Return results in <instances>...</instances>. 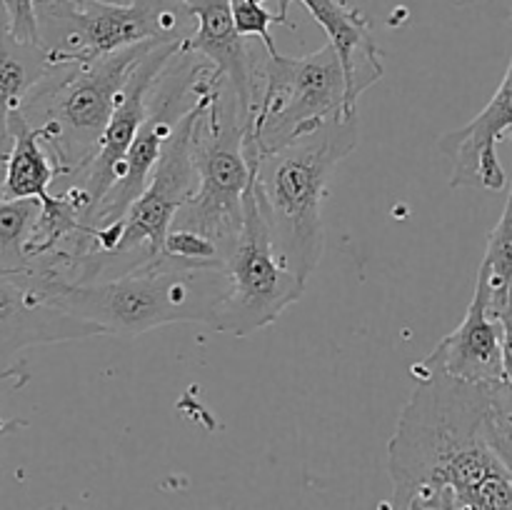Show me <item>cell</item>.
<instances>
[{"label": "cell", "instance_id": "1", "mask_svg": "<svg viewBox=\"0 0 512 510\" xmlns=\"http://www.w3.org/2000/svg\"><path fill=\"white\" fill-rule=\"evenodd\" d=\"M415 388L388 445L393 500L448 490L455 510H512V473L488 433L490 388L410 368Z\"/></svg>", "mask_w": 512, "mask_h": 510}, {"label": "cell", "instance_id": "2", "mask_svg": "<svg viewBox=\"0 0 512 510\" xmlns=\"http://www.w3.org/2000/svg\"><path fill=\"white\" fill-rule=\"evenodd\" d=\"M30 268L45 298L98 325L103 335H140L175 323L210 325L225 288L223 263L185 265L165 255L90 283H70L35 260Z\"/></svg>", "mask_w": 512, "mask_h": 510}, {"label": "cell", "instance_id": "3", "mask_svg": "<svg viewBox=\"0 0 512 510\" xmlns=\"http://www.w3.org/2000/svg\"><path fill=\"white\" fill-rule=\"evenodd\" d=\"M358 115L325 120L250 168L270 243L285 268L308 283L325 248L323 200L340 160L358 148Z\"/></svg>", "mask_w": 512, "mask_h": 510}, {"label": "cell", "instance_id": "4", "mask_svg": "<svg viewBox=\"0 0 512 510\" xmlns=\"http://www.w3.org/2000/svg\"><path fill=\"white\" fill-rule=\"evenodd\" d=\"M153 43L130 45L85 65H48V73L30 90L20 113L43 133L58 178H73L93 158L130 73Z\"/></svg>", "mask_w": 512, "mask_h": 510}, {"label": "cell", "instance_id": "5", "mask_svg": "<svg viewBox=\"0 0 512 510\" xmlns=\"http://www.w3.org/2000/svg\"><path fill=\"white\" fill-rule=\"evenodd\" d=\"M245 108L228 80L213 70L200 100L193 125L195 193L175 213L170 228H188L230 250L243 228V200L250 185V163L245 158Z\"/></svg>", "mask_w": 512, "mask_h": 510}, {"label": "cell", "instance_id": "6", "mask_svg": "<svg viewBox=\"0 0 512 510\" xmlns=\"http://www.w3.org/2000/svg\"><path fill=\"white\" fill-rule=\"evenodd\" d=\"M345 115V73L333 45L293 58L265 53L258 60V88L245 115V158L250 168L305 130Z\"/></svg>", "mask_w": 512, "mask_h": 510}, {"label": "cell", "instance_id": "7", "mask_svg": "<svg viewBox=\"0 0 512 510\" xmlns=\"http://www.w3.org/2000/svg\"><path fill=\"white\" fill-rule=\"evenodd\" d=\"M35 20L48 65H85L153 40L185 43L195 30L185 0H38Z\"/></svg>", "mask_w": 512, "mask_h": 510}, {"label": "cell", "instance_id": "8", "mask_svg": "<svg viewBox=\"0 0 512 510\" xmlns=\"http://www.w3.org/2000/svg\"><path fill=\"white\" fill-rule=\"evenodd\" d=\"M223 298L215 308L210 328L245 338L273 323L288 305L300 300V283L283 265L270 243L260 205L248 185L243 200V228L223 255Z\"/></svg>", "mask_w": 512, "mask_h": 510}, {"label": "cell", "instance_id": "9", "mask_svg": "<svg viewBox=\"0 0 512 510\" xmlns=\"http://www.w3.org/2000/svg\"><path fill=\"white\" fill-rule=\"evenodd\" d=\"M183 45L185 43H178V40H163V43L150 45L148 53L138 60V65H135L133 73H130L123 98H120L110 123L105 125L103 135H100L93 158L73 175L75 180L70 185L83 188L90 198L88 225L90 220H93L98 205L103 203L108 190L113 188L115 180H118L120 163H123L130 143L135 140L140 123H143L145 115H148V100L150 93H153L155 80H158V75L163 73L165 65L170 63V58H173Z\"/></svg>", "mask_w": 512, "mask_h": 510}, {"label": "cell", "instance_id": "10", "mask_svg": "<svg viewBox=\"0 0 512 510\" xmlns=\"http://www.w3.org/2000/svg\"><path fill=\"white\" fill-rule=\"evenodd\" d=\"M100 333L98 325L65 313L35 285L33 268L0 273V370L30 345L70 343Z\"/></svg>", "mask_w": 512, "mask_h": 510}, {"label": "cell", "instance_id": "11", "mask_svg": "<svg viewBox=\"0 0 512 510\" xmlns=\"http://www.w3.org/2000/svg\"><path fill=\"white\" fill-rule=\"evenodd\" d=\"M512 20V15H510ZM512 128V55L505 78L490 103L458 130L438 140V148L453 163V188L503 190L508 178L498 158V143Z\"/></svg>", "mask_w": 512, "mask_h": 510}, {"label": "cell", "instance_id": "12", "mask_svg": "<svg viewBox=\"0 0 512 510\" xmlns=\"http://www.w3.org/2000/svg\"><path fill=\"white\" fill-rule=\"evenodd\" d=\"M418 365L475 385L505 383L503 345H500L498 315L490 308V290L485 275L478 273L475 293L463 323L445 335L433 353Z\"/></svg>", "mask_w": 512, "mask_h": 510}, {"label": "cell", "instance_id": "13", "mask_svg": "<svg viewBox=\"0 0 512 510\" xmlns=\"http://www.w3.org/2000/svg\"><path fill=\"white\" fill-rule=\"evenodd\" d=\"M195 20V30L185 48L208 60L210 68L228 80L248 113L258 88V55L250 50L248 38L235 30L230 0H185Z\"/></svg>", "mask_w": 512, "mask_h": 510}, {"label": "cell", "instance_id": "14", "mask_svg": "<svg viewBox=\"0 0 512 510\" xmlns=\"http://www.w3.org/2000/svg\"><path fill=\"white\" fill-rule=\"evenodd\" d=\"M290 3L293 0H275L283 18H288ZM300 3L318 20L328 35V43L338 53L345 73V105L355 113L360 95L383 78V63L368 18L343 0H300Z\"/></svg>", "mask_w": 512, "mask_h": 510}, {"label": "cell", "instance_id": "15", "mask_svg": "<svg viewBox=\"0 0 512 510\" xmlns=\"http://www.w3.org/2000/svg\"><path fill=\"white\" fill-rule=\"evenodd\" d=\"M48 73V55L40 43H23L10 28L8 10L0 0V188L5 178L10 145V113L20 110L30 90Z\"/></svg>", "mask_w": 512, "mask_h": 510}, {"label": "cell", "instance_id": "16", "mask_svg": "<svg viewBox=\"0 0 512 510\" xmlns=\"http://www.w3.org/2000/svg\"><path fill=\"white\" fill-rule=\"evenodd\" d=\"M10 145L8 163H5L3 200H38L45 203L50 198V185L58 180V168L43 145L40 128L30 125L20 110L10 113Z\"/></svg>", "mask_w": 512, "mask_h": 510}, {"label": "cell", "instance_id": "17", "mask_svg": "<svg viewBox=\"0 0 512 510\" xmlns=\"http://www.w3.org/2000/svg\"><path fill=\"white\" fill-rule=\"evenodd\" d=\"M478 273L485 275L490 290V308L498 315L512 288V183L505 200L503 215L488 238V250Z\"/></svg>", "mask_w": 512, "mask_h": 510}, {"label": "cell", "instance_id": "18", "mask_svg": "<svg viewBox=\"0 0 512 510\" xmlns=\"http://www.w3.org/2000/svg\"><path fill=\"white\" fill-rule=\"evenodd\" d=\"M38 200L0 198V273H15L30 265L25 245L38 218Z\"/></svg>", "mask_w": 512, "mask_h": 510}, {"label": "cell", "instance_id": "19", "mask_svg": "<svg viewBox=\"0 0 512 510\" xmlns=\"http://www.w3.org/2000/svg\"><path fill=\"white\" fill-rule=\"evenodd\" d=\"M230 13H233L235 30H238L243 38H260L263 40L265 53H278L275 50V40L270 28L273 25H288L295 28L290 20H285L278 10L268 8V0H230Z\"/></svg>", "mask_w": 512, "mask_h": 510}, {"label": "cell", "instance_id": "20", "mask_svg": "<svg viewBox=\"0 0 512 510\" xmlns=\"http://www.w3.org/2000/svg\"><path fill=\"white\" fill-rule=\"evenodd\" d=\"M35 3H38V0H3L5 10H8L10 28H13L15 38L23 40V43H40L38 20H35ZM103 3H118V0H103Z\"/></svg>", "mask_w": 512, "mask_h": 510}, {"label": "cell", "instance_id": "21", "mask_svg": "<svg viewBox=\"0 0 512 510\" xmlns=\"http://www.w3.org/2000/svg\"><path fill=\"white\" fill-rule=\"evenodd\" d=\"M500 323V345H503V370H505V383L512 385V288L505 300L503 310L498 313Z\"/></svg>", "mask_w": 512, "mask_h": 510}, {"label": "cell", "instance_id": "22", "mask_svg": "<svg viewBox=\"0 0 512 510\" xmlns=\"http://www.w3.org/2000/svg\"><path fill=\"white\" fill-rule=\"evenodd\" d=\"M5 380H13L15 388H20V385L28 383V373H25L20 365H8V368L0 370V383H5ZM18 425L23 423H3V420H0V433H8V430L18 428Z\"/></svg>", "mask_w": 512, "mask_h": 510}, {"label": "cell", "instance_id": "23", "mask_svg": "<svg viewBox=\"0 0 512 510\" xmlns=\"http://www.w3.org/2000/svg\"><path fill=\"white\" fill-rule=\"evenodd\" d=\"M50 510H70L68 505H58V508H50Z\"/></svg>", "mask_w": 512, "mask_h": 510}, {"label": "cell", "instance_id": "24", "mask_svg": "<svg viewBox=\"0 0 512 510\" xmlns=\"http://www.w3.org/2000/svg\"><path fill=\"white\" fill-rule=\"evenodd\" d=\"M508 138H510V140H512V128H510V130H508Z\"/></svg>", "mask_w": 512, "mask_h": 510}]
</instances>
